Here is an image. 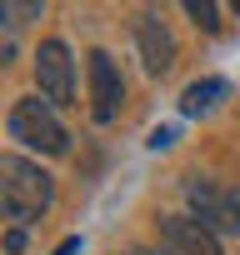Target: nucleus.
<instances>
[{
    "instance_id": "1",
    "label": "nucleus",
    "mask_w": 240,
    "mask_h": 255,
    "mask_svg": "<svg viewBox=\"0 0 240 255\" xmlns=\"http://www.w3.org/2000/svg\"><path fill=\"white\" fill-rule=\"evenodd\" d=\"M55 200V180L25 160V155H0V210L10 220H40Z\"/></svg>"
},
{
    "instance_id": "2",
    "label": "nucleus",
    "mask_w": 240,
    "mask_h": 255,
    "mask_svg": "<svg viewBox=\"0 0 240 255\" xmlns=\"http://www.w3.org/2000/svg\"><path fill=\"white\" fill-rule=\"evenodd\" d=\"M10 135H15L20 145L40 150V155H65V150H70V135H65L55 105H45L40 95L15 100V110H10Z\"/></svg>"
},
{
    "instance_id": "3",
    "label": "nucleus",
    "mask_w": 240,
    "mask_h": 255,
    "mask_svg": "<svg viewBox=\"0 0 240 255\" xmlns=\"http://www.w3.org/2000/svg\"><path fill=\"white\" fill-rule=\"evenodd\" d=\"M185 200H190V215L205 230L240 235V190H225L215 180H185Z\"/></svg>"
},
{
    "instance_id": "4",
    "label": "nucleus",
    "mask_w": 240,
    "mask_h": 255,
    "mask_svg": "<svg viewBox=\"0 0 240 255\" xmlns=\"http://www.w3.org/2000/svg\"><path fill=\"white\" fill-rule=\"evenodd\" d=\"M35 95L45 105H70L75 100V60L65 40H40L35 50Z\"/></svg>"
},
{
    "instance_id": "5",
    "label": "nucleus",
    "mask_w": 240,
    "mask_h": 255,
    "mask_svg": "<svg viewBox=\"0 0 240 255\" xmlns=\"http://www.w3.org/2000/svg\"><path fill=\"white\" fill-rule=\"evenodd\" d=\"M85 75H90V115L100 125H110L125 105V75H120L110 50H90L85 55Z\"/></svg>"
},
{
    "instance_id": "6",
    "label": "nucleus",
    "mask_w": 240,
    "mask_h": 255,
    "mask_svg": "<svg viewBox=\"0 0 240 255\" xmlns=\"http://www.w3.org/2000/svg\"><path fill=\"white\" fill-rule=\"evenodd\" d=\"M155 240H160V255H225L220 235L205 230L195 215H160Z\"/></svg>"
},
{
    "instance_id": "7",
    "label": "nucleus",
    "mask_w": 240,
    "mask_h": 255,
    "mask_svg": "<svg viewBox=\"0 0 240 255\" xmlns=\"http://www.w3.org/2000/svg\"><path fill=\"white\" fill-rule=\"evenodd\" d=\"M135 50H140V60H145L150 75H165L175 65V35H170V25L155 10H140L135 15Z\"/></svg>"
},
{
    "instance_id": "8",
    "label": "nucleus",
    "mask_w": 240,
    "mask_h": 255,
    "mask_svg": "<svg viewBox=\"0 0 240 255\" xmlns=\"http://www.w3.org/2000/svg\"><path fill=\"white\" fill-rule=\"evenodd\" d=\"M225 95H230V85H225L220 75H205V80L185 85V95H180V110H185V115H210V110H215Z\"/></svg>"
},
{
    "instance_id": "9",
    "label": "nucleus",
    "mask_w": 240,
    "mask_h": 255,
    "mask_svg": "<svg viewBox=\"0 0 240 255\" xmlns=\"http://www.w3.org/2000/svg\"><path fill=\"white\" fill-rule=\"evenodd\" d=\"M185 15H190L200 30H220V20H215L220 5H215V0H185Z\"/></svg>"
},
{
    "instance_id": "10",
    "label": "nucleus",
    "mask_w": 240,
    "mask_h": 255,
    "mask_svg": "<svg viewBox=\"0 0 240 255\" xmlns=\"http://www.w3.org/2000/svg\"><path fill=\"white\" fill-rule=\"evenodd\" d=\"M55 255H80V235H70V240H60V245H55Z\"/></svg>"
},
{
    "instance_id": "11",
    "label": "nucleus",
    "mask_w": 240,
    "mask_h": 255,
    "mask_svg": "<svg viewBox=\"0 0 240 255\" xmlns=\"http://www.w3.org/2000/svg\"><path fill=\"white\" fill-rule=\"evenodd\" d=\"M5 15H10V5H0V20H5Z\"/></svg>"
},
{
    "instance_id": "12",
    "label": "nucleus",
    "mask_w": 240,
    "mask_h": 255,
    "mask_svg": "<svg viewBox=\"0 0 240 255\" xmlns=\"http://www.w3.org/2000/svg\"><path fill=\"white\" fill-rule=\"evenodd\" d=\"M130 255H150V250H130Z\"/></svg>"
},
{
    "instance_id": "13",
    "label": "nucleus",
    "mask_w": 240,
    "mask_h": 255,
    "mask_svg": "<svg viewBox=\"0 0 240 255\" xmlns=\"http://www.w3.org/2000/svg\"><path fill=\"white\" fill-rule=\"evenodd\" d=\"M235 15H240V0H235Z\"/></svg>"
}]
</instances>
